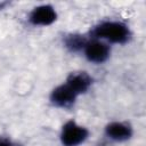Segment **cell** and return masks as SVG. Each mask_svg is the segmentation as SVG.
Returning <instances> with one entry per match:
<instances>
[{
	"label": "cell",
	"instance_id": "cell-2",
	"mask_svg": "<svg viewBox=\"0 0 146 146\" xmlns=\"http://www.w3.org/2000/svg\"><path fill=\"white\" fill-rule=\"evenodd\" d=\"M89 131L74 121L66 122L60 132V141L64 146H78L88 138Z\"/></svg>",
	"mask_w": 146,
	"mask_h": 146
},
{
	"label": "cell",
	"instance_id": "cell-3",
	"mask_svg": "<svg viewBox=\"0 0 146 146\" xmlns=\"http://www.w3.org/2000/svg\"><path fill=\"white\" fill-rule=\"evenodd\" d=\"M76 97H78V95L65 83V84H60V86L56 87L51 91L50 102L52 103V105H55L57 107L68 108L74 104Z\"/></svg>",
	"mask_w": 146,
	"mask_h": 146
},
{
	"label": "cell",
	"instance_id": "cell-9",
	"mask_svg": "<svg viewBox=\"0 0 146 146\" xmlns=\"http://www.w3.org/2000/svg\"><path fill=\"white\" fill-rule=\"evenodd\" d=\"M0 146H19L7 138H0Z\"/></svg>",
	"mask_w": 146,
	"mask_h": 146
},
{
	"label": "cell",
	"instance_id": "cell-8",
	"mask_svg": "<svg viewBox=\"0 0 146 146\" xmlns=\"http://www.w3.org/2000/svg\"><path fill=\"white\" fill-rule=\"evenodd\" d=\"M87 42H88L87 39L83 35H80V34H70V35H66V38L64 40V43H65L66 48L70 49L71 51H79L82 48L84 49Z\"/></svg>",
	"mask_w": 146,
	"mask_h": 146
},
{
	"label": "cell",
	"instance_id": "cell-5",
	"mask_svg": "<svg viewBox=\"0 0 146 146\" xmlns=\"http://www.w3.org/2000/svg\"><path fill=\"white\" fill-rule=\"evenodd\" d=\"M84 55L89 62L92 63H104L110 56V48L107 44L100 41L87 42L84 47Z\"/></svg>",
	"mask_w": 146,
	"mask_h": 146
},
{
	"label": "cell",
	"instance_id": "cell-1",
	"mask_svg": "<svg viewBox=\"0 0 146 146\" xmlns=\"http://www.w3.org/2000/svg\"><path fill=\"white\" fill-rule=\"evenodd\" d=\"M95 38L105 39L113 43H125L130 38L128 26L120 22H104L92 30Z\"/></svg>",
	"mask_w": 146,
	"mask_h": 146
},
{
	"label": "cell",
	"instance_id": "cell-4",
	"mask_svg": "<svg viewBox=\"0 0 146 146\" xmlns=\"http://www.w3.org/2000/svg\"><path fill=\"white\" fill-rule=\"evenodd\" d=\"M57 18V14L55 9L49 5H42L35 7L29 17V21L33 25L38 26H47L52 24Z\"/></svg>",
	"mask_w": 146,
	"mask_h": 146
},
{
	"label": "cell",
	"instance_id": "cell-6",
	"mask_svg": "<svg viewBox=\"0 0 146 146\" xmlns=\"http://www.w3.org/2000/svg\"><path fill=\"white\" fill-rule=\"evenodd\" d=\"M92 79L86 72H74L71 73L66 80V84L79 96L84 94L91 87Z\"/></svg>",
	"mask_w": 146,
	"mask_h": 146
},
{
	"label": "cell",
	"instance_id": "cell-7",
	"mask_svg": "<svg viewBox=\"0 0 146 146\" xmlns=\"http://www.w3.org/2000/svg\"><path fill=\"white\" fill-rule=\"evenodd\" d=\"M106 136L115 141H124L131 138L132 128L124 122H112L105 128Z\"/></svg>",
	"mask_w": 146,
	"mask_h": 146
}]
</instances>
